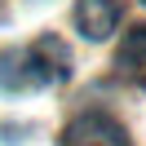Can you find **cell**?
Wrapping results in <instances>:
<instances>
[{"mask_svg":"<svg viewBox=\"0 0 146 146\" xmlns=\"http://www.w3.org/2000/svg\"><path fill=\"white\" fill-rule=\"evenodd\" d=\"M62 146H133L128 142V128L119 124L106 111H89V115H75L62 133Z\"/></svg>","mask_w":146,"mask_h":146,"instance_id":"cell-1","label":"cell"},{"mask_svg":"<svg viewBox=\"0 0 146 146\" xmlns=\"http://www.w3.org/2000/svg\"><path fill=\"white\" fill-rule=\"evenodd\" d=\"M22 58H27L31 84H66L71 80V49L58 36H40L31 49H22Z\"/></svg>","mask_w":146,"mask_h":146,"instance_id":"cell-2","label":"cell"},{"mask_svg":"<svg viewBox=\"0 0 146 146\" xmlns=\"http://www.w3.org/2000/svg\"><path fill=\"white\" fill-rule=\"evenodd\" d=\"M124 18V0H80L75 5V27L84 40H106Z\"/></svg>","mask_w":146,"mask_h":146,"instance_id":"cell-3","label":"cell"},{"mask_svg":"<svg viewBox=\"0 0 146 146\" xmlns=\"http://www.w3.org/2000/svg\"><path fill=\"white\" fill-rule=\"evenodd\" d=\"M115 62H119V75H128L133 84H146V22L133 27V31L124 36Z\"/></svg>","mask_w":146,"mask_h":146,"instance_id":"cell-4","label":"cell"},{"mask_svg":"<svg viewBox=\"0 0 146 146\" xmlns=\"http://www.w3.org/2000/svg\"><path fill=\"white\" fill-rule=\"evenodd\" d=\"M0 89H5V93L31 89V71H27V58H22L18 49H5V53H0Z\"/></svg>","mask_w":146,"mask_h":146,"instance_id":"cell-5","label":"cell"}]
</instances>
